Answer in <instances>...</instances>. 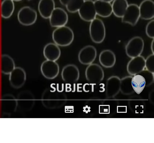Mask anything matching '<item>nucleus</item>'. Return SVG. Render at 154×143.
Listing matches in <instances>:
<instances>
[{
	"mask_svg": "<svg viewBox=\"0 0 154 143\" xmlns=\"http://www.w3.org/2000/svg\"><path fill=\"white\" fill-rule=\"evenodd\" d=\"M67 97L64 93L58 90L46 89L42 93V103L46 108L53 110L60 108L66 102Z\"/></svg>",
	"mask_w": 154,
	"mask_h": 143,
	"instance_id": "1",
	"label": "nucleus"
},
{
	"mask_svg": "<svg viewBox=\"0 0 154 143\" xmlns=\"http://www.w3.org/2000/svg\"><path fill=\"white\" fill-rule=\"evenodd\" d=\"M54 43L60 47H67L70 45L74 39V32L69 27L63 26L57 27L52 33Z\"/></svg>",
	"mask_w": 154,
	"mask_h": 143,
	"instance_id": "2",
	"label": "nucleus"
},
{
	"mask_svg": "<svg viewBox=\"0 0 154 143\" xmlns=\"http://www.w3.org/2000/svg\"><path fill=\"white\" fill-rule=\"evenodd\" d=\"M89 33L91 40L96 44L102 43L106 36V30L102 20L95 18L91 21L89 26Z\"/></svg>",
	"mask_w": 154,
	"mask_h": 143,
	"instance_id": "3",
	"label": "nucleus"
},
{
	"mask_svg": "<svg viewBox=\"0 0 154 143\" xmlns=\"http://www.w3.org/2000/svg\"><path fill=\"white\" fill-rule=\"evenodd\" d=\"M85 77L87 81L91 85H96L104 79V71L99 64H91L86 68Z\"/></svg>",
	"mask_w": 154,
	"mask_h": 143,
	"instance_id": "4",
	"label": "nucleus"
},
{
	"mask_svg": "<svg viewBox=\"0 0 154 143\" xmlns=\"http://www.w3.org/2000/svg\"><path fill=\"white\" fill-rule=\"evenodd\" d=\"M143 40L139 36H136L129 41L125 46V53L128 57L135 58L140 56L143 51Z\"/></svg>",
	"mask_w": 154,
	"mask_h": 143,
	"instance_id": "5",
	"label": "nucleus"
},
{
	"mask_svg": "<svg viewBox=\"0 0 154 143\" xmlns=\"http://www.w3.org/2000/svg\"><path fill=\"white\" fill-rule=\"evenodd\" d=\"M17 17L18 21L21 25L31 26L35 23L37 19V13L30 7H24L18 12Z\"/></svg>",
	"mask_w": 154,
	"mask_h": 143,
	"instance_id": "6",
	"label": "nucleus"
},
{
	"mask_svg": "<svg viewBox=\"0 0 154 143\" xmlns=\"http://www.w3.org/2000/svg\"><path fill=\"white\" fill-rule=\"evenodd\" d=\"M17 107L23 111H28L33 107L35 98L33 94L28 90H25L18 94L17 98Z\"/></svg>",
	"mask_w": 154,
	"mask_h": 143,
	"instance_id": "7",
	"label": "nucleus"
},
{
	"mask_svg": "<svg viewBox=\"0 0 154 143\" xmlns=\"http://www.w3.org/2000/svg\"><path fill=\"white\" fill-rule=\"evenodd\" d=\"M49 19L52 27H59L65 26L68 21V16L66 12L62 8H55Z\"/></svg>",
	"mask_w": 154,
	"mask_h": 143,
	"instance_id": "8",
	"label": "nucleus"
},
{
	"mask_svg": "<svg viewBox=\"0 0 154 143\" xmlns=\"http://www.w3.org/2000/svg\"><path fill=\"white\" fill-rule=\"evenodd\" d=\"M80 18L85 22H91L96 18L94 1L92 0H85V2L78 11Z\"/></svg>",
	"mask_w": 154,
	"mask_h": 143,
	"instance_id": "9",
	"label": "nucleus"
},
{
	"mask_svg": "<svg viewBox=\"0 0 154 143\" xmlns=\"http://www.w3.org/2000/svg\"><path fill=\"white\" fill-rule=\"evenodd\" d=\"M140 18L139 6L136 4H130L122 18V22L123 23H128L132 26H135L139 21Z\"/></svg>",
	"mask_w": 154,
	"mask_h": 143,
	"instance_id": "10",
	"label": "nucleus"
},
{
	"mask_svg": "<svg viewBox=\"0 0 154 143\" xmlns=\"http://www.w3.org/2000/svg\"><path fill=\"white\" fill-rule=\"evenodd\" d=\"M41 71L46 79L52 80L56 78L59 73V66L55 61L46 60L42 64Z\"/></svg>",
	"mask_w": 154,
	"mask_h": 143,
	"instance_id": "11",
	"label": "nucleus"
},
{
	"mask_svg": "<svg viewBox=\"0 0 154 143\" xmlns=\"http://www.w3.org/2000/svg\"><path fill=\"white\" fill-rule=\"evenodd\" d=\"M61 75L64 82L67 84H73L80 78V71L74 64H68L63 68Z\"/></svg>",
	"mask_w": 154,
	"mask_h": 143,
	"instance_id": "12",
	"label": "nucleus"
},
{
	"mask_svg": "<svg viewBox=\"0 0 154 143\" xmlns=\"http://www.w3.org/2000/svg\"><path fill=\"white\" fill-rule=\"evenodd\" d=\"M9 75V82L13 88L18 89L24 85L26 79V75L23 68L15 67Z\"/></svg>",
	"mask_w": 154,
	"mask_h": 143,
	"instance_id": "13",
	"label": "nucleus"
},
{
	"mask_svg": "<svg viewBox=\"0 0 154 143\" xmlns=\"http://www.w3.org/2000/svg\"><path fill=\"white\" fill-rule=\"evenodd\" d=\"M97 54V50L95 47L92 45H87L82 48L79 52V61L81 64L89 65L95 61Z\"/></svg>",
	"mask_w": 154,
	"mask_h": 143,
	"instance_id": "14",
	"label": "nucleus"
},
{
	"mask_svg": "<svg viewBox=\"0 0 154 143\" xmlns=\"http://www.w3.org/2000/svg\"><path fill=\"white\" fill-rule=\"evenodd\" d=\"M145 58L140 55L131 60L127 65V71L131 76L139 74L145 70Z\"/></svg>",
	"mask_w": 154,
	"mask_h": 143,
	"instance_id": "15",
	"label": "nucleus"
},
{
	"mask_svg": "<svg viewBox=\"0 0 154 143\" xmlns=\"http://www.w3.org/2000/svg\"><path fill=\"white\" fill-rule=\"evenodd\" d=\"M121 79L117 76H112L106 81L105 95L107 98H113L120 92Z\"/></svg>",
	"mask_w": 154,
	"mask_h": 143,
	"instance_id": "16",
	"label": "nucleus"
},
{
	"mask_svg": "<svg viewBox=\"0 0 154 143\" xmlns=\"http://www.w3.org/2000/svg\"><path fill=\"white\" fill-rule=\"evenodd\" d=\"M2 108L4 114L11 115L17 108V99L12 94H5L2 99Z\"/></svg>",
	"mask_w": 154,
	"mask_h": 143,
	"instance_id": "17",
	"label": "nucleus"
},
{
	"mask_svg": "<svg viewBox=\"0 0 154 143\" xmlns=\"http://www.w3.org/2000/svg\"><path fill=\"white\" fill-rule=\"evenodd\" d=\"M139 8L141 19H153L154 17V3L152 0H143Z\"/></svg>",
	"mask_w": 154,
	"mask_h": 143,
	"instance_id": "18",
	"label": "nucleus"
},
{
	"mask_svg": "<svg viewBox=\"0 0 154 143\" xmlns=\"http://www.w3.org/2000/svg\"><path fill=\"white\" fill-rule=\"evenodd\" d=\"M44 57L47 60L57 61L60 56L61 51L59 47L55 43H48L44 48Z\"/></svg>",
	"mask_w": 154,
	"mask_h": 143,
	"instance_id": "19",
	"label": "nucleus"
},
{
	"mask_svg": "<svg viewBox=\"0 0 154 143\" xmlns=\"http://www.w3.org/2000/svg\"><path fill=\"white\" fill-rule=\"evenodd\" d=\"M55 8L54 0H40L38 3V12L44 19H49Z\"/></svg>",
	"mask_w": 154,
	"mask_h": 143,
	"instance_id": "20",
	"label": "nucleus"
},
{
	"mask_svg": "<svg viewBox=\"0 0 154 143\" xmlns=\"http://www.w3.org/2000/svg\"><path fill=\"white\" fill-rule=\"evenodd\" d=\"M99 62L103 67L112 68L116 62L115 54L110 50H103L99 56Z\"/></svg>",
	"mask_w": 154,
	"mask_h": 143,
	"instance_id": "21",
	"label": "nucleus"
},
{
	"mask_svg": "<svg viewBox=\"0 0 154 143\" xmlns=\"http://www.w3.org/2000/svg\"><path fill=\"white\" fill-rule=\"evenodd\" d=\"M94 4L97 15L100 17H109L113 13L111 3L97 0L94 2Z\"/></svg>",
	"mask_w": 154,
	"mask_h": 143,
	"instance_id": "22",
	"label": "nucleus"
},
{
	"mask_svg": "<svg viewBox=\"0 0 154 143\" xmlns=\"http://www.w3.org/2000/svg\"><path fill=\"white\" fill-rule=\"evenodd\" d=\"M128 6L127 0H113L112 4L113 14L116 17L122 18Z\"/></svg>",
	"mask_w": 154,
	"mask_h": 143,
	"instance_id": "23",
	"label": "nucleus"
},
{
	"mask_svg": "<svg viewBox=\"0 0 154 143\" xmlns=\"http://www.w3.org/2000/svg\"><path fill=\"white\" fill-rule=\"evenodd\" d=\"M15 68V64L13 59L7 54L3 55L1 60L2 72L5 75H9Z\"/></svg>",
	"mask_w": 154,
	"mask_h": 143,
	"instance_id": "24",
	"label": "nucleus"
},
{
	"mask_svg": "<svg viewBox=\"0 0 154 143\" xmlns=\"http://www.w3.org/2000/svg\"><path fill=\"white\" fill-rule=\"evenodd\" d=\"M131 84L134 91L137 94H140L146 86V81L141 74H137L132 78Z\"/></svg>",
	"mask_w": 154,
	"mask_h": 143,
	"instance_id": "25",
	"label": "nucleus"
},
{
	"mask_svg": "<svg viewBox=\"0 0 154 143\" xmlns=\"http://www.w3.org/2000/svg\"><path fill=\"white\" fill-rule=\"evenodd\" d=\"M15 9L14 1L12 0H3L1 5L2 17L8 19L12 15Z\"/></svg>",
	"mask_w": 154,
	"mask_h": 143,
	"instance_id": "26",
	"label": "nucleus"
},
{
	"mask_svg": "<svg viewBox=\"0 0 154 143\" xmlns=\"http://www.w3.org/2000/svg\"><path fill=\"white\" fill-rule=\"evenodd\" d=\"M132 76H126L121 79V85H120V92L125 95H129L134 93L131 80Z\"/></svg>",
	"mask_w": 154,
	"mask_h": 143,
	"instance_id": "27",
	"label": "nucleus"
},
{
	"mask_svg": "<svg viewBox=\"0 0 154 143\" xmlns=\"http://www.w3.org/2000/svg\"><path fill=\"white\" fill-rule=\"evenodd\" d=\"M85 1V0H70L66 7L70 13H76L79 11Z\"/></svg>",
	"mask_w": 154,
	"mask_h": 143,
	"instance_id": "28",
	"label": "nucleus"
},
{
	"mask_svg": "<svg viewBox=\"0 0 154 143\" xmlns=\"http://www.w3.org/2000/svg\"><path fill=\"white\" fill-rule=\"evenodd\" d=\"M145 69L146 70L154 73V55L151 54L148 56L145 59Z\"/></svg>",
	"mask_w": 154,
	"mask_h": 143,
	"instance_id": "29",
	"label": "nucleus"
},
{
	"mask_svg": "<svg viewBox=\"0 0 154 143\" xmlns=\"http://www.w3.org/2000/svg\"><path fill=\"white\" fill-rule=\"evenodd\" d=\"M145 32L147 36L151 39L154 38V20L152 19L147 23L145 29Z\"/></svg>",
	"mask_w": 154,
	"mask_h": 143,
	"instance_id": "30",
	"label": "nucleus"
},
{
	"mask_svg": "<svg viewBox=\"0 0 154 143\" xmlns=\"http://www.w3.org/2000/svg\"><path fill=\"white\" fill-rule=\"evenodd\" d=\"M70 0H60V4H62V5H64L66 7L67 4L68 3V2Z\"/></svg>",
	"mask_w": 154,
	"mask_h": 143,
	"instance_id": "31",
	"label": "nucleus"
},
{
	"mask_svg": "<svg viewBox=\"0 0 154 143\" xmlns=\"http://www.w3.org/2000/svg\"><path fill=\"white\" fill-rule=\"evenodd\" d=\"M154 39H153V41H152V42L151 46V48L152 52V53H153V54H154Z\"/></svg>",
	"mask_w": 154,
	"mask_h": 143,
	"instance_id": "32",
	"label": "nucleus"
},
{
	"mask_svg": "<svg viewBox=\"0 0 154 143\" xmlns=\"http://www.w3.org/2000/svg\"><path fill=\"white\" fill-rule=\"evenodd\" d=\"M99 1H101L106 2H108V3H111L113 1V0H99Z\"/></svg>",
	"mask_w": 154,
	"mask_h": 143,
	"instance_id": "33",
	"label": "nucleus"
},
{
	"mask_svg": "<svg viewBox=\"0 0 154 143\" xmlns=\"http://www.w3.org/2000/svg\"><path fill=\"white\" fill-rule=\"evenodd\" d=\"M12 1H13L14 2H19L21 1H22V0H12Z\"/></svg>",
	"mask_w": 154,
	"mask_h": 143,
	"instance_id": "34",
	"label": "nucleus"
},
{
	"mask_svg": "<svg viewBox=\"0 0 154 143\" xmlns=\"http://www.w3.org/2000/svg\"><path fill=\"white\" fill-rule=\"evenodd\" d=\"M28 1H31V0H28Z\"/></svg>",
	"mask_w": 154,
	"mask_h": 143,
	"instance_id": "35",
	"label": "nucleus"
}]
</instances>
